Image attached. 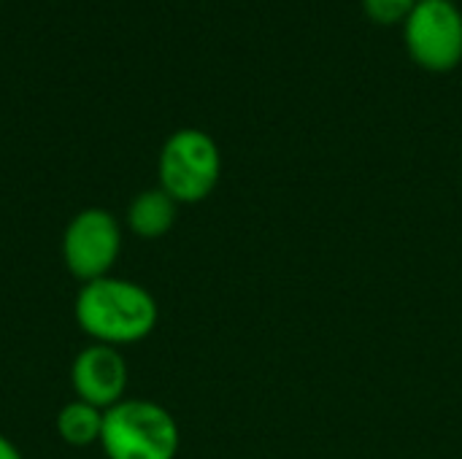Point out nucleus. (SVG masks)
<instances>
[{
    "label": "nucleus",
    "mask_w": 462,
    "mask_h": 459,
    "mask_svg": "<svg viewBox=\"0 0 462 459\" xmlns=\"http://www.w3.org/2000/svg\"><path fill=\"white\" fill-rule=\"evenodd\" d=\"M73 317L79 330L92 344L122 349L141 344L154 333L160 306L143 284L119 276H103L81 284L73 300Z\"/></svg>",
    "instance_id": "1"
},
{
    "label": "nucleus",
    "mask_w": 462,
    "mask_h": 459,
    "mask_svg": "<svg viewBox=\"0 0 462 459\" xmlns=\"http://www.w3.org/2000/svg\"><path fill=\"white\" fill-rule=\"evenodd\" d=\"M181 433L173 414L146 398H125L103 414L106 459H176Z\"/></svg>",
    "instance_id": "2"
},
{
    "label": "nucleus",
    "mask_w": 462,
    "mask_h": 459,
    "mask_svg": "<svg viewBox=\"0 0 462 459\" xmlns=\"http://www.w3.org/2000/svg\"><path fill=\"white\" fill-rule=\"evenodd\" d=\"M222 179V151L217 141L198 130L181 127L171 133L157 157V187L179 206H195L211 197Z\"/></svg>",
    "instance_id": "3"
},
{
    "label": "nucleus",
    "mask_w": 462,
    "mask_h": 459,
    "mask_svg": "<svg viewBox=\"0 0 462 459\" xmlns=\"http://www.w3.org/2000/svg\"><path fill=\"white\" fill-rule=\"evenodd\" d=\"M403 46L428 73H449L462 62V11L455 0H417L406 16Z\"/></svg>",
    "instance_id": "4"
},
{
    "label": "nucleus",
    "mask_w": 462,
    "mask_h": 459,
    "mask_svg": "<svg viewBox=\"0 0 462 459\" xmlns=\"http://www.w3.org/2000/svg\"><path fill=\"white\" fill-rule=\"evenodd\" d=\"M62 262L81 284L111 276L122 252V225L106 208L79 211L62 230Z\"/></svg>",
    "instance_id": "5"
},
{
    "label": "nucleus",
    "mask_w": 462,
    "mask_h": 459,
    "mask_svg": "<svg viewBox=\"0 0 462 459\" xmlns=\"http://www.w3.org/2000/svg\"><path fill=\"white\" fill-rule=\"evenodd\" d=\"M130 368L119 349L106 344H89L70 365V387L76 400H84L100 411L127 398Z\"/></svg>",
    "instance_id": "6"
},
{
    "label": "nucleus",
    "mask_w": 462,
    "mask_h": 459,
    "mask_svg": "<svg viewBox=\"0 0 462 459\" xmlns=\"http://www.w3.org/2000/svg\"><path fill=\"white\" fill-rule=\"evenodd\" d=\"M176 216H179V203L160 187H152L130 200L125 211V225L135 238L157 241L173 230Z\"/></svg>",
    "instance_id": "7"
},
{
    "label": "nucleus",
    "mask_w": 462,
    "mask_h": 459,
    "mask_svg": "<svg viewBox=\"0 0 462 459\" xmlns=\"http://www.w3.org/2000/svg\"><path fill=\"white\" fill-rule=\"evenodd\" d=\"M103 414L100 409L84 403V400H70L65 403L60 411H57V436L68 444V446H76V449H84V446H92V444H100V433H103Z\"/></svg>",
    "instance_id": "8"
},
{
    "label": "nucleus",
    "mask_w": 462,
    "mask_h": 459,
    "mask_svg": "<svg viewBox=\"0 0 462 459\" xmlns=\"http://www.w3.org/2000/svg\"><path fill=\"white\" fill-rule=\"evenodd\" d=\"M417 0H363V11L376 24H403Z\"/></svg>",
    "instance_id": "9"
},
{
    "label": "nucleus",
    "mask_w": 462,
    "mask_h": 459,
    "mask_svg": "<svg viewBox=\"0 0 462 459\" xmlns=\"http://www.w3.org/2000/svg\"><path fill=\"white\" fill-rule=\"evenodd\" d=\"M0 459H24L22 452L16 449V444L11 438H5L3 433H0Z\"/></svg>",
    "instance_id": "10"
}]
</instances>
